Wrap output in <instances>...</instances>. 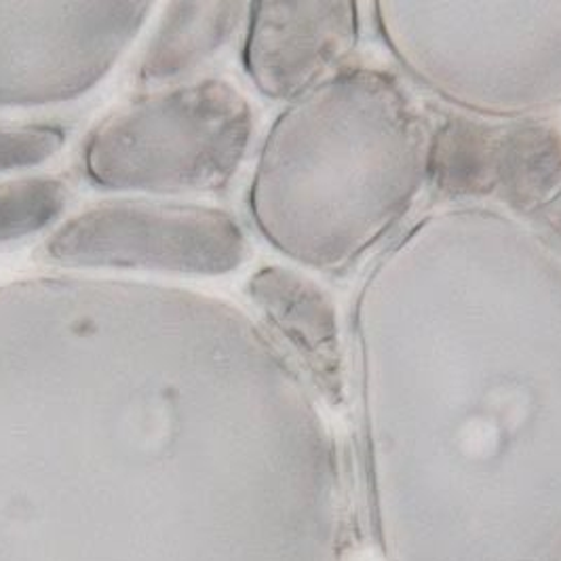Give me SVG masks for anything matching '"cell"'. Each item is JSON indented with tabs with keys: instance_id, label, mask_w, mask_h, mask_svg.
<instances>
[{
	"instance_id": "1",
	"label": "cell",
	"mask_w": 561,
	"mask_h": 561,
	"mask_svg": "<svg viewBox=\"0 0 561 561\" xmlns=\"http://www.w3.org/2000/svg\"><path fill=\"white\" fill-rule=\"evenodd\" d=\"M250 136L245 98L207 79L154 93L106 118L87 141L84 169L111 191L209 193L232 180Z\"/></svg>"
},
{
	"instance_id": "2",
	"label": "cell",
	"mask_w": 561,
	"mask_h": 561,
	"mask_svg": "<svg viewBox=\"0 0 561 561\" xmlns=\"http://www.w3.org/2000/svg\"><path fill=\"white\" fill-rule=\"evenodd\" d=\"M150 2H0V104L70 100L98 83Z\"/></svg>"
},
{
	"instance_id": "3",
	"label": "cell",
	"mask_w": 561,
	"mask_h": 561,
	"mask_svg": "<svg viewBox=\"0 0 561 561\" xmlns=\"http://www.w3.org/2000/svg\"><path fill=\"white\" fill-rule=\"evenodd\" d=\"M239 225L218 209L161 203H113L89 209L49 239L64 266L146 268L225 275L245 257Z\"/></svg>"
},
{
	"instance_id": "4",
	"label": "cell",
	"mask_w": 561,
	"mask_h": 561,
	"mask_svg": "<svg viewBox=\"0 0 561 561\" xmlns=\"http://www.w3.org/2000/svg\"><path fill=\"white\" fill-rule=\"evenodd\" d=\"M426 171L451 197H496L530 209L561 186V136L534 123L451 118L435 136Z\"/></svg>"
},
{
	"instance_id": "5",
	"label": "cell",
	"mask_w": 561,
	"mask_h": 561,
	"mask_svg": "<svg viewBox=\"0 0 561 561\" xmlns=\"http://www.w3.org/2000/svg\"><path fill=\"white\" fill-rule=\"evenodd\" d=\"M355 36L351 2H253L245 68L264 95L296 98L355 45Z\"/></svg>"
},
{
	"instance_id": "6",
	"label": "cell",
	"mask_w": 561,
	"mask_h": 561,
	"mask_svg": "<svg viewBox=\"0 0 561 561\" xmlns=\"http://www.w3.org/2000/svg\"><path fill=\"white\" fill-rule=\"evenodd\" d=\"M250 294L298 353L314 385L337 403L344 391V367L330 296L307 277L275 266L255 273Z\"/></svg>"
},
{
	"instance_id": "7",
	"label": "cell",
	"mask_w": 561,
	"mask_h": 561,
	"mask_svg": "<svg viewBox=\"0 0 561 561\" xmlns=\"http://www.w3.org/2000/svg\"><path fill=\"white\" fill-rule=\"evenodd\" d=\"M243 11V2H171L141 61V81L180 79L216 56Z\"/></svg>"
},
{
	"instance_id": "8",
	"label": "cell",
	"mask_w": 561,
	"mask_h": 561,
	"mask_svg": "<svg viewBox=\"0 0 561 561\" xmlns=\"http://www.w3.org/2000/svg\"><path fill=\"white\" fill-rule=\"evenodd\" d=\"M68 188L56 178H26L0 184V243L18 241L51 225Z\"/></svg>"
},
{
	"instance_id": "9",
	"label": "cell",
	"mask_w": 561,
	"mask_h": 561,
	"mask_svg": "<svg viewBox=\"0 0 561 561\" xmlns=\"http://www.w3.org/2000/svg\"><path fill=\"white\" fill-rule=\"evenodd\" d=\"M64 129L54 125L0 123V171L45 163L64 146Z\"/></svg>"
}]
</instances>
